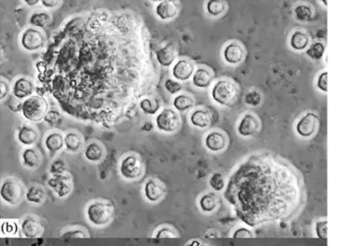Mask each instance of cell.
Returning a JSON list of instances; mask_svg holds the SVG:
<instances>
[{
  "instance_id": "cell-1",
  "label": "cell",
  "mask_w": 358,
  "mask_h": 246,
  "mask_svg": "<svg viewBox=\"0 0 358 246\" xmlns=\"http://www.w3.org/2000/svg\"><path fill=\"white\" fill-rule=\"evenodd\" d=\"M21 110L28 121L39 122L48 114V103L41 96L32 95L22 103Z\"/></svg>"
},
{
  "instance_id": "cell-2",
  "label": "cell",
  "mask_w": 358,
  "mask_h": 246,
  "mask_svg": "<svg viewBox=\"0 0 358 246\" xmlns=\"http://www.w3.org/2000/svg\"><path fill=\"white\" fill-rule=\"evenodd\" d=\"M211 96L216 104L229 106L234 104L238 96V90L229 80H218L211 91Z\"/></svg>"
},
{
  "instance_id": "cell-3",
  "label": "cell",
  "mask_w": 358,
  "mask_h": 246,
  "mask_svg": "<svg viewBox=\"0 0 358 246\" xmlns=\"http://www.w3.org/2000/svg\"><path fill=\"white\" fill-rule=\"evenodd\" d=\"M87 217L94 226H105L113 218V207L105 202H93L87 208Z\"/></svg>"
},
{
  "instance_id": "cell-4",
  "label": "cell",
  "mask_w": 358,
  "mask_h": 246,
  "mask_svg": "<svg viewBox=\"0 0 358 246\" xmlns=\"http://www.w3.org/2000/svg\"><path fill=\"white\" fill-rule=\"evenodd\" d=\"M0 194L2 199L12 205L18 204L24 198V187L16 179L8 178L1 187Z\"/></svg>"
},
{
  "instance_id": "cell-5",
  "label": "cell",
  "mask_w": 358,
  "mask_h": 246,
  "mask_svg": "<svg viewBox=\"0 0 358 246\" xmlns=\"http://www.w3.org/2000/svg\"><path fill=\"white\" fill-rule=\"evenodd\" d=\"M155 123L158 130L162 133L171 134L178 129L180 117L173 109L165 108L161 110L155 118Z\"/></svg>"
},
{
  "instance_id": "cell-6",
  "label": "cell",
  "mask_w": 358,
  "mask_h": 246,
  "mask_svg": "<svg viewBox=\"0 0 358 246\" xmlns=\"http://www.w3.org/2000/svg\"><path fill=\"white\" fill-rule=\"evenodd\" d=\"M120 172L122 176L127 180L140 178L143 174L142 162L136 156L129 155L121 161Z\"/></svg>"
},
{
  "instance_id": "cell-7",
  "label": "cell",
  "mask_w": 358,
  "mask_h": 246,
  "mask_svg": "<svg viewBox=\"0 0 358 246\" xmlns=\"http://www.w3.org/2000/svg\"><path fill=\"white\" fill-rule=\"evenodd\" d=\"M46 43L43 34L35 28H27L23 33L21 44L27 51H37L42 49Z\"/></svg>"
},
{
  "instance_id": "cell-8",
  "label": "cell",
  "mask_w": 358,
  "mask_h": 246,
  "mask_svg": "<svg viewBox=\"0 0 358 246\" xmlns=\"http://www.w3.org/2000/svg\"><path fill=\"white\" fill-rule=\"evenodd\" d=\"M318 127V117L313 112L305 114L296 122V134L303 138H308L315 135Z\"/></svg>"
},
{
  "instance_id": "cell-9",
  "label": "cell",
  "mask_w": 358,
  "mask_h": 246,
  "mask_svg": "<svg viewBox=\"0 0 358 246\" xmlns=\"http://www.w3.org/2000/svg\"><path fill=\"white\" fill-rule=\"evenodd\" d=\"M194 65L192 61L181 59L173 65L172 75L176 81L190 80L194 74Z\"/></svg>"
},
{
  "instance_id": "cell-10",
  "label": "cell",
  "mask_w": 358,
  "mask_h": 246,
  "mask_svg": "<svg viewBox=\"0 0 358 246\" xmlns=\"http://www.w3.org/2000/svg\"><path fill=\"white\" fill-rule=\"evenodd\" d=\"M165 193L163 186L155 179H149L144 186V194L147 200L156 203L161 200Z\"/></svg>"
},
{
  "instance_id": "cell-11",
  "label": "cell",
  "mask_w": 358,
  "mask_h": 246,
  "mask_svg": "<svg viewBox=\"0 0 358 246\" xmlns=\"http://www.w3.org/2000/svg\"><path fill=\"white\" fill-rule=\"evenodd\" d=\"M259 128L260 122L258 118L251 114H247L240 120L237 130L240 136L249 137L254 136L259 131Z\"/></svg>"
},
{
  "instance_id": "cell-12",
  "label": "cell",
  "mask_w": 358,
  "mask_h": 246,
  "mask_svg": "<svg viewBox=\"0 0 358 246\" xmlns=\"http://www.w3.org/2000/svg\"><path fill=\"white\" fill-rule=\"evenodd\" d=\"M177 13H178V8L176 6L175 2L173 1H168V0L161 1L155 8V13L158 16V18L161 19V21H169L171 19L174 18Z\"/></svg>"
},
{
  "instance_id": "cell-13",
  "label": "cell",
  "mask_w": 358,
  "mask_h": 246,
  "mask_svg": "<svg viewBox=\"0 0 358 246\" xmlns=\"http://www.w3.org/2000/svg\"><path fill=\"white\" fill-rule=\"evenodd\" d=\"M49 187L55 192L58 197H66L71 191V182L65 175H54L49 181Z\"/></svg>"
},
{
  "instance_id": "cell-14",
  "label": "cell",
  "mask_w": 358,
  "mask_h": 246,
  "mask_svg": "<svg viewBox=\"0 0 358 246\" xmlns=\"http://www.w3.org/2000/svg\"><path fill=\"white\" fill-rule=\"evenodd\" d=\"M244 56H245V51L239 44H228L223 50L224 60L232 66L241 63L244 59Z\"/></svg>"
},
{
  "instance_id": "cell-15",
  "label": "cell",
  "mask_w": 358,
  "mask_h": 246,
  "mask_svg": "<svg viewBox=\"0 0 358 246\" xmlns=\"http://www.w3.org/2000/svg\"><path fill=\"white\" fill-rule=\"evenodd\" d=\"M13 95L14 97L22 100L32 96L34 92V85L31 81L25 78H20L15 81L13 85Z\"/></svg>"
},
{
  "instance_id": "cell-16",
  "label": "cell",
  "mask_w": 358,
  "mask_h": 246,
  "mask_svg": "<svg viewBox=\"0 0 358 246\" xmlns=\"http://www.w3.org/2000/svg\"><path fill=\"white\" fill-rule=\"evenodd\" d=\"M156 58L160 66L163 68H169L175 61L176 50L173 45L167 44L156 52Z\"/></svg>"
},
{
  "instance_id": "cell-17",
  "label": "cell",
  "mask_w": 358,
  "mask_h": 246,
  "mask_svg": "<svg viewBox=\"0 0 358 246\" xmlns=\"http://www.w3.org/2000/svg\"><path fill=\"white\" fill-rule=\"evenodd\" d=\"M205 147L213 152L221 151L226 147V138L218 132H212L205 137Z\"/></svg>"
},
{
  "instance_id": "cell-18",
  "label": "cell",
  "mask_w": 358,
  "mask_h": 246,
  "mask_svg": "<svg viewBox=\"0 0 358 246\" xmlns=\"http://www.w3.org/2000/svg\"><path fill=\"white\" fill-rule=\"evenodd\" d=\"M190 120L193 126L204 129L210 125V114L204 109H197L192 112Z\"/></svg>"
},
{
  "instance_id": "cell-19",
  "label": "cell",
  "mask_w": 358,
  "mask_h": 246,
  "mask_svg": "<svg viewBox=\"0 0 358 246\" xmlns=\"http://www.w3.org/2000/svg\"><path fill=\"white\" fill-rule=\"evenodd\" d=\"M38 139L37 131L30 126L25 125L19 130L18 140L25 146H32Z\"/></svg>"
},
{
  "instance_id": "cell-20",
  "label": "cell",
  "mask_w": 358,
  "mask_h": 246,
  "mask_svg": "<svg viewBox=\"0 0 358 246\" xmlns=\"http://www.w3.org/2000/svg\"><path fill=\"white\" fill-rule=\"evenodd\" d=\"M44 144L50 153H56L64 147V136L59 133H50L46 136Z\"/></svg>"
},
{
  "instance_id": "cell-21",
  "label": "cell",
  "mask_w": 358,
  "mask_h": 246,
  "mask_svg": "<svg viewBox=\"0 0 358 246\" xmlns=\"http://www.w3.org/2000/svg\"><path fill=\"white\" fill-rule=\"evenodd\" d=\"M212 82L211 75L206 69L199 68L192 76V83L198 89H205L210 86Z\"/></svg>"
},
{
  "instance_id": "cell-22",
  "label": "cell",
  "mask_w": 358,
  "mask_h": 246,
  "mask_svg": "<svg viewBox=\"0 0 358 246\" xmlns=\"http://www.w3.org/2000/svg\"><path fill=\"white\" fill-rule=\"evenodd\" d=\"M84 156L89 161L97 162L103 159L104 149L98 143L92 142L87 145L86 148L84 150Z\"/></svg>"
},
{
  "instance_id": "cell-23",
  "label": "cell",
  "mask_w": 358,
  "mask_h": 246,
  "mask_svg": "<svg viewBox=\"0 0 358 246\" xmlns=\"http://www.w3.org/2000/svg\"><path fill=\"white\" fill-rule=\"evenodd\" d=\"M22 230L25 234V237L33 238V237H37L39 235V233L42 231V228L36 219L32 217H27L23 221Z\"/></svg>"
},
{
  "instance_id": "cell-24",
  "label": "cell",
  "mask_w": 358,
  "mask_h": 246,
  "mask_svg": "<svg viewBox=\"0 0 358 246\" xmlns=\"http://www.w3.org/2000/svg\"><path fill=\"white\" fill-rule=\"evenodd\" d=\"M64 146L69 152H78L82 147V139L77 133L70 132L64 137Z\"/></svg>"
},
{
  "instance_id": "cell-25",
  "label": "cell",
  "mask_w": 358,
  "mask_h": 246,
  "mask_svg": "<svg viewBox=\"0 0 358 246\" xmlns=\"http://www.w3.org/2000/svg\"><path fill=\"white\" fill-rule=\"evenodd\" d=\"M290 47L294 50H303L309 45V37L303 31H296L290 37Z\"/></svg>"
},
{
  "instance_id": "cell-26",
  "label": "cell",
  "mask_w": 358,
  "mask_h": 246,
  "mask_svg": "<svg viewBox=\"0 0 358 246\" xmlns=\"http://www.w3.org/2000/svg\"><path fill=\"white\" fill-rule=\"evenodd\" d=\"M25 195L28 202L35 204H40L45 200V191L40 186L33 184L27 190Z\"/></svg>"
},
{
  "instance_id": "cell-27",
  "label": "cell",
  "mask_w": 358,
  "mask_h": 246,
  "mask_svg": "<svg viewBox=\"0 0 358 246\" xmlns=\"http://www.w3.org/2000/svg\"><path fill=\"white\" fill-rule=\"evenodd\" d=\"M173 107L179 112H185L191 109L194 105V101L192 97L186 94H179L173 98Z\"/></svg>"
},
{
  "instance_id": "cell-28",
  "label": "cell",
  "mask_w": 358,
  "mask_h": 246,
  "mask_svg": "<svg viewBox=\"0 0 358 246\" xmlns=\"http://www.w3.org/2000/svg\"><path fill=\"white\" fill-rule=\"evenodd\" d=\"M50 21H51V17L49 13L38 12L32 14L29 18V24L37 28H44L45 26L49 25Z\"/></svg>"
},
{
  "instance_id": "cell-29",
  "label": "cell",
  "mask_w": 358,
  "mask_h": 246,
  "mask_svg": "<svg viewBox=\"0 0 358 246\" xmlns=\"http://www.w3.org/2000/svg\"><path fill=\"white\" fill-rule=\"evenodd\" d=\"M23 161L28 168H37L39 164V155L34 148H26L23 152Z\"/></svg>"
},
{
  "instance_id": "cell-30",
  "label": "cell",
  "mask_w": 358,
  "mask_h": 246,
  "mask_svg": "<svg viewBox=\"0 0 358 246\" xmlns=\"http://www.w3.org/2000/svg\"><path fill=\"white\" fill-rule=\"evenodd\" d=\"M139 106H140V109L147 115L157 114V112H159L160 107H161V105L156 100L150 98L143 99L139 104Z\"/></svg>"
},
{
  "instance_id": "cell-31",
  "label": "cell",
  "mask_w": 358,
  "mask_h": 246,
  "mask_svg": "<svg viewBox=\"0 0 358 246\" xmlns=\"http://www.w3.org/2000/svg\"><path fill=\"white\" fill-rule=\"evenodd\" d=\"M226 9V4L223 1L219 0H211L206 3V11L211 16H219L221 15Z\"/></svg>"
},
{
  "instance_id": "cell-32",
  "label": "cell",
  "mask_w": 358,
  "mask_h": 246,
  "mask_svg": "<svg viewBox=\"0 0 358 246\" xmlns=\"http://www.w3.org/2000/svg\"><path fill=\"white\" fill-rule=\"evenodd\" d=\"M325 53V46L320 42H316L310 46L309 49L306 50V54L313 60H320Z\"/></svg>"
},
{
  "instance_id": "cell-33",
  "label": "cell",
  "mask_w": 358,
  "mask_h": 246,
  "mask_svg": "<svg viewBox=\"0 0 358 246\" xmlns=\"http://www.w3.org/2000/svg\"><path fill=\"white\" fill-rule=\"evenodd\" d=\"M312 10L309 6L306 5H299L295 9V15L296 18L301 22H306L312 18Z\"/></svg>"
},
{
  "instance_id": "cell-34",
  "label": "cell",
  "mask_w": 358,
  "mask_h": 246,
  "mask_svg": "<svg viewBox=\"0 0 358 246\" xmlns=\"http://www.w3.org/2000/svg\"><path fill=\"white\" fill-rule=\"evenodd\" d=\"M200 206L204 212H212L216 208V200L213 196L208 194L204 195L200 200Z\"/></svg>"
},
{
  "instance_id": "cell-35",
  "label": "cell",
  "mask_w": 358,
  "mask_h": 246,
  "mask_svg": "<svg viewBox=\"0 0 358 246\" xmlns=\"http://www.w3.org/2000/svg\"><path fill=\"white\" fill-rule=\"evenodd\" d=\"M261 95L256 91H251L247 92L245 96V102L246 104L250 106H258L261 103Z\"/></svg>"
},
{
  "instance_id": "cell-36",
  "label": "cell",
  "mask_w": 358,
  "mask_h": 246,
  "mask_svg": "<svg viewBox=\"0 0 358 246\" xmlns=\"http://www.w3.org/2000/svg\"><path fill=\"white\" fill-rule=\"evenodd\" d=\"M211 188L216 191H222L225 186L224 178L220 173H214L209 181Z\"/></svg>"
},
{
  "instance_id": "cell-37",
  "label": "cell",
  "mask_w": 358,
  "mask_h": 246,
  "mask_svg": "<svg viewBox=\"0 0 358 246\" xmlns=\"http://www.w3.org/2000/svg\"><path fill=\"white\" fill-rule=\"evenodd\" d=\"M164 88L170 94H176L182 91V85L176 80L168 79L164 82Z\"/></svg>"
},
{
  "instance_id": "cell-38",
  "label": "cell",
  "mask_w": 358,
  "mask_h": 246,
  "mask_svg": "<svg viewBox=\"0 0 358 246\" xmlns=\"http://www.w3.org/2000/svg\"><path fill=\"white\" fill-rule=\"evenodd\" d=\"M65 171H66V165L62 160H55L50 167V172L54 175H61Z\"/></svg>"
},
{
  "instance_id": "cell-39",
  "label": "cell",
  "mask_w": 358,
  "mask_h": 246,
  "mask_svg": "<svg viewBox=\"0 0 358 246\" xmlns=\"http://www.w3.org/2000/svg\"><path fill=\"white\" fill-rule=\"evenodd\" d=\"M316 85H317V88L322 91V92H327V71H324L323 73L319 75L318 79H317V82H316Z\"/></svg>"
},
{
  "instance_id": "cell-40",
  "label": "cell",
  "mask_w": 358,
  "mask_h": 246,
  "mask_svg": "<svg viewBox=\"0 0 358 246\" xmlns=\"http://www.w3.org/2000/svg\"><path fill=\"white\" fill-rule=\"evenodd\" d=\"M41 4L47 9H51V8H55L56 6H58L60 4V2L55 1V0H42Z\"/></svg>"
},
{
  "instance_id": "cell-41",
  "label": "cell",
  "mask_w": 358,
  "mask_h": 246,
  "mask_svg": "<svg viewBox=\"0 0 358 246\" xmlns=\"http://www.w3.org/2000/svg\"><path fill=\"white\" fill-rule=\"evenodd\" d=\"M9 92V86L5 83V81H1V91H0V98L3 99Z\"/></svg>"
},
{
  "instance_id": "cell-42",
  "label": "cell",
  "mask_w": 358,
  "mask_h": 246,
  "mask_svg": "<svg viewBox=\"0 0 358 246\" xmlns=\"http://www.w3.org/2000/svg\"><path fill=\"white\" fill-rule=\"evenodd\" d=\"M25 4L28 5V6H34V5H37L39 3L38 0H35V1H25Z\"/></svg>"
}]
</instances>
